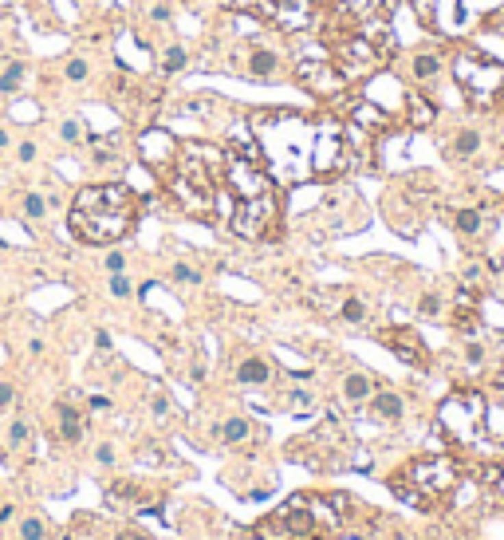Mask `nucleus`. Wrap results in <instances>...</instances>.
Segmentation results:
<instances>
[{"mask_svg": "<svg viewBox=\"0 0 504 540\" xmlns=\"http://www.w3.org/2000/svg\"><path fill=\"white\" fill-rule=\"evenodd\" d=\"M142 217V197L123 182L83 186L67 209V229L79 245H118L134 233Z\"/></svg>", "mask_w": 504, "mask_h": 540, "instance_id": "obj_1", "label": "nucleus"}, {"mask_svg": "<svg viewBox=\"0 0 504 540\" xmlns=\"http://www.w3.org/2000/svg\"><path fill=\"white\" fill-rule=\"evenodd\" d=\"M453 485H457V461L445 458V454L414 458L406 465V474L390 481V489L398 493L402 501H410V505H418V508H429L433 501L449 497Z\"/></svg>", "mask_w": 504, "mask_h": 540, "instance_id": "obj_2", "label": "nucleus"}, {"mask_svg": "<svg viewBox=\"0 0 504 540\" xmlns=\"http://www.w3.org/2000/svg\"><path fill=\"white\" fill-rule=\"evenodd\" d=\"M485 418H488V402L481 391H453V395L441 402L438 426L445 430L449 442L477 445L485 438Z\"/></svg>", "mask_w": 504, "mask_h": 540, "instance_id": "obj_3", "label": "nucleus"}, {"mask_svg": "<svg viewBox=\"0 0 504 540\" xmlns=\"http://www.w3.org/2000/svg\"><path fill=\"white\" fill-rule=\"evenodd\" d=\"M453 79L461 83V91L473 107H488L496 103L504 91V64L488 60L481 51H457L453 56Z\"/></svg>", "mask_w": 504, "mask_h": 540, "instance_id": "obj_4", "label": "nucleus"}, {"mask_svg": "<svg viewBox=\"0 0 504 540\" xmlns=\"http://www.w3.org/2000/svg\"><path fill=\"white\" fill-rule=\"evenodd\" d=\"M331 64L343 71V79H370L378 67L386 64V48H378L370 36H343L335 44V60Z\"/></svg>", "mask_w": 504, "mask_h": 540, "instance_id": "obj_5", "label": "nucleus"}, {"mask_svg": "<svg viewBox=\"0 0 504 540\" xmlns=\"http://www.w3.org/2000/svg\"><path fill=\"white\" fill-rule=\"evenodd\" d=\"M296 83L303 91H312L315 99H339L346 91L343 71L331 60H323V56H303L296 64Z\"/></svg>", "mask_w": 504, "mask_h": 540, "instance_id": "obj_6", "label": "nucleus"}, {"mask_svg": "<svg viewBox=\"0 0 504 540\" xmlns=\"http://www.w3.org/2000/svg\"><path fill=\"white\" fill-rule=\"evenodd\" d=\"M229 225H233L236 237H252V241L268 237L272 225H276V197H272V190L260 193V197H240Z\"/></svg>", "mask_w": 504, "mask_h": 540, "instance_id": "obj_7", "label": "nucleus"}, {"mask_svg": "<svg viewBox=\"0 0 504 540\" xmlns=\"http://www.w3.org/2000/svg\"><path fill=\"white\" fill-rule=\"evenodd\" d=\"M236 71L249 75V79H276L284 71V56L268 44H244L236 56Z\"/></svg>", "mask_w": 504, "mask_h": 540, "instance_id": "obj_8", "label": "nucleus"}, {"mask_svg": "<svg viewBox=\"0 0 504 540\" xmlns=\"http://www.w3.org/2000/svg\"><path fill=\"white\" fill-rule=\"evenodd\" d=\"M378 339H382V347H390L402 363H410V367L429 363V351H425L422 335L414 332V328H386V332H378Z\"/></svg>", "mask_w": 504, "mask_h": 540, "instance_id": "obj_9", "label": "nucleus"}, {"mask_svg": "<svg viewBox=\"0 0 504 540\" xmlns=\"http://www.w3.org/2000/svg\"><path fill=\"white\" fill-rule=\"evenodd\" d=\"M229 190H233L236 201H240V197H260V193H268L272 186H268V174H264L260 162L233 158L229 162Z\"/></svg>", "mask_w": 504, "mask_h": 540, "instance_id": "obj_10", "label": "nucleus"}, {"mask_svg": "<svg viewBox=\"0 0 504 540\" xmlns=\"http://www.w3.org/2000/svg\"><path fill=\"white\" fill-rule=\"evenodd\" d=\"M402 114H406L410 130H425V127H433V119H438V103L425 99V91H406V99H402Z\"/></svg>", "mask_w": 504, "mask_h": 540, "instance_id": "obj_11", "label": "nucleus"}, {"mask_svg": "<svg viewBox=\"0 0 504 540\" xmlns=\"http://www.w3.org/2000/svg\"><path fill=\"white\" fill-rule=\"evenodd\" d=\"M83 430H87V422H83L79 406L71 398H60V406H55V438L67 445H75L79 438H83Z\"/></svg>", "mask_w": 504, "mask_h": 540, "instance_id": "obj_12", "label": "nucleus"}, {"mask_svg": "<svg viewBox=\"0 0 504 540\" xmlns=\"http://www.w3.org/2000/svg\"><path fill=\"white\" fill-rule=\"evenodd\" d=\"M441 71H445V51L441 48H418L414 56H410V75H414L418 83L438 79Z\"/></svg>", "mask_w": 504, "mask_h": 540, "instance_id": "obj_13", "label": "nucleus"}, {"mask_svg": "<svg viewBox=\"0 0 504 540\" xmlns=\"http://www.w3.org/2000/svg\"><path fill=\"white\" fill-rule=\"evenodd\" d=\"M390 119L394 114L386 111V107H378L375 99H362V103L351 107V123H355L359 130H366V134H370V130H386L390 127Z\"/></svg>", "mask_w": 504, "mask_h": 540, "instance_id": "obj_14", "label": "nucleus"}, {"mask_svg": "<svg viewBox=\"0 0 504 540\" xmlns=\"http://www.w3.org/2000/svg\"><path fill=\"white\" fill-rule=\"evenodd\" d=\"M28 79H32V64L28 60H8V64L0 67V99H12V95H20L24 87H28Z\"/></svg>", "mask_w": 504, "mask_h": 540, "instance_id": "obj_15", "label": "nucleus"}, {"mask_svg": "<svg viewBox=\"0 0 504 540\" xmlns=\"http://www.w3.org/2000/svg\"><path fill=\"white\" fill-rule=\"evenodd\" d=\"M236 379L244 382V386H264L272 379V363H268L264 355H244L240 363H236Z\"/></svg>", "mask_w": 504, "mask_h": 540, "instance_id": "obj_16", "label": "nucleus"}, {"mask_svg": "<svg viewBox=\"0 0 504 540\" xmlns=\"http://www.w3.org/2000/svg\"><path fill=\"white\" fill-rule=\"evenodd\" d=\"M402 410H406V402H402L398 391H375V395H370V414L382 418V422H398Z\"/></svg>", "mask_w": 504, "mask_h": 540, "instance_id": "obj_17", "label": "nucleus"}, {"mask_svg": "<svg viewBox=\"0 0 504 540\" xmlns=\"http://www.w3.org/2000/svg\"><path fill=\"white\" fill-rule=\"evenodd\" d=\"M449 225H453L461 237H481L485 225H492V221L485 217V209H457L453 217H449Z\"/></svg>", "mask_w": 504, "mask_h": 540, "instance_id": "obj_18", "label": "nucleus"}, {"mask_svg": "<svg viewBox=\"0 0 504 540\" xmlns=\"http://www.w3.org/2000/svg\"><path fill=\"white\" fill-rule=\"evenodd\" d=\"M154 64H158V71H162V75H177V71H186V67H189V51L173 40V44H166V48L154 56Z\"/></svg>", "mask_w": 504, "mask_h": 540, "instance_id": "obj_19", "label": "nucleus"}, {"mask_svg": "<svg viewBox=\"0 0 504 540\" xmlns=\"http://www.w3.org/2000/svg\"><path fill=\"white\" fill-rule=\"evenodd\" d=\"M477 150H481V130L465 127V130H457L453 138H449V158H457V162H469Z\"/></svg>", "mask_w": 504, "mask_h": 540, "instance_id": "obj_20", "label": "nucleus"}, {"mask_svg": "<svg viewBox=\"0 0 504 540\" xmlns=\"http://www.w3.org/2000/svg\"><path fill=\"white\" fill-rule=\"evenodd\" d=\"M370 395H375V379L366 375V371H351L343 379V398L346 402H370Z\"/></svg>", "mask_w": 504, "mask_h": 540, "instance_id": "obj_21", "label": "nucleus"}, {"mask_svg": "<svg viewBox=\"0 0 504 540\" xmlns=\"http://www.w3.org/2000/svg\"><path fill=\"white\" fill-rule=\"evenodd\" d=\"M252 430H256L252 418H225V422L217 426V442L220 445H236V442H244Z\"/></svg>", "mask_w": 504, "mask_h": 540, "instance_id": "obj_22", "label": "nucleus"}, {"mask_svg": "<svg viewBox=\"0 0 504 540\" xmlns=\"http://www.w3.org/2000/svg\"><path fill=\"white\" fill-rule=\"evenodd\" d=\"M87 146H91V162L99 166V170H107V166H118V162H123V154L114 150V138H87Z\"/></svg>", "mask_w": 504, "mask_h": 540, "instance_id": "obj_23", "label": "nucleus"}, {"mask_svg": "<svg viewBox=\"0 0 504 540\" xmlns=\"http://www.w3.org/2000/svg\"><path fill=\"white\" fill-rule=\"evenodd\" d=\"M4 442H8V450H12V454L28 450V442H32V422H28V418H12V422L4 426Z\"/></svg>", "mask_w": 504, "mask_h": 540, "instance_id": "obj_24", "label": "nucleus"}, {"mask_svg": "<svg viewBox=\"0 0 504 540\" xmlns=\"http://www.w3.org/2000/svg\"><path fill=\"white\" fill-rule=\"evenodd\" d=\"M20 209H24V221H28V225H40L47 213H51V209H47V197L40 190L24 193V197H20Z\"/></svg>", "mask_w": 504, "mask_h": 540, "instance_id": "obj_25", "label": "nucleus"}, {"mask_svg": "<svg viewBox=\"0 0 504 540\" xmlns=\"http://www.w3.org/2000/svg\"><path fill=\"white\" fill-rule=\"evenodd\" d=\"M60 143L67 146V150H83V146H87V130H83V123H79L75 114H67L60 123Z\"/></svg>", "mask_w": 504, "mask_h": 540, "instance_id": "obj_26", "label": "nucleus"}, {"mask_svg": "<svg viewBox=\"0 0 504 540\" xmlns=\"http://www.w3.org/2000/svg\"><path fill=\"white\" fill-rule=\"evenodd\" d=\"M63 79L75 83V87L91 79V64H87V56H83V51H71V56L63 60Z\"/></svg>", "mask_w": 504, "mask_h": 540, "instance_id": "obj_27", "label": "nucleus"}, {"mask_svg": "<svg viewBox=\"0 0 504 540\" xmlns=\"http://www.w3.org/2000/svg\"><path fill=\"white\" fill-rule=\"evenodd\" d=\"M280 406L284 410H292V414H307L315 406V398L307 395V391H288V395L280 398Z\"/></svg>", "mask_w": 504, "mask_h": 540, "instance_id": "obj_28", "label": "nucleus"}, {"mask_svg": "<svg viewBox=\"0 0 504 540\" xmlns=\"http://www.w3.org/2000/svg\"><path fill=\"white\" fill-rule=\"evenodd\" d=\"M107 292L114 296V300H130V296H134V284H130L126 272H110L107 276Z\"/></svg>", "mask_w": 504, "mask_h": 540, "instance_id": "obj_29", "label": "nucleus"}, {"mask_svg": "<svg viewBox=\"0 0 504 540\" xmlns=\"http://www.w3.org/2000/svg\"><path fill=\"white\" fill-rule=\"evenodd\" d=\"M44 537H47L44 517H36V513H32V517H24V521H20V540H44Z\"/></svg>", "mask_w": 504, "mask_h": 540, "instance_id": "obj_30", "label": "nucleus"}, {"mask_svg": "<svg viewBox=\"0 0 504 540\" xmlns=\"http://www.w3.org/2000/svg\"><path fill=\"white\" fill-rule=\"evenodd\" d=\"M173 280H177V284H201V269L189 265V260H177V265H173Z\"/></svg>", "mask_w": 504, "mask_h": 540, "instance_id": "obj_31", "label": "nucleus"}, {"mask_svg": "<svg viewBox=\"0 0 504 540\" xmlns=\"http://www.w3.org/2000/svg\"><path fill=\"white\" fill-rule=\"evenodd\" d=\"M12 158H16V166H32L36 162V154H40V146L32 143V138H20V143H12Z\"/></svg>", "mask_w": 504, "mask_h": 540, "instance_id": "obj_32", "label": "nucleus"}, {"mask_svg": "<svg viewBox=\"0 0 504 540\" xmlns=\"http://www.w3.org/2000/svg\"><path fill=\"white\" fill-rule=\"evenodd\" d=\"M501 477H504L501 461H481V469H477V481H481V485H501Z\"/></svg>", "mask_w": 504, "mask_h": 540, "instance_id": "obj_33", "label": "nucleus"}, {"mask_svg": "<svg viewBox=\"0 0 504 540\" xmlns=\"http://www.w3.org/2000/svg\"><path fill=\"white\" fill-rule=\"evenodd\" d=\"M114 461H118V445L114 442H99L94 445V465H99V469H110Z\"/></svg>", "mask_w": 504, "mask_h": 540, "instance_id": "obj_34", "label": "nucleus"}, {"mask_svg": "<svg viewBox=\"0 0 504 540\" xmlns=\"http://www.w3.org/2000/svg\"><path fill=\"white\" fill-rule=\"evenodd\" d=\"M339 316H343L346 323H362V319H366V304L351 296V300H343V308H339Z\"/></svg>", "mask_w": 504, "mask_h": 540, "instance_id": "obj_35", "label": "nucleus"}, {"mask_svg": "<svg viewBox=\"0 0 504 540\" xmlns=\"http://www.w3.org/2000/svg\"><path fill=\"white\" fill-rule=\"evenodd\" d=\"M150 24H158V28L173 24V8L166 4V0H154V4H150Z\"/></svg>", "mask_w": 504, "mask_h": 540, "instance_id": "obj_36", "label": "nucleus"}, {"mask_svg": "<svg viewBox=\"0 0 504 540\" xmlns=\"http://www.w3.org/2000/svg\"><path fill=\"white\" fill-rule=\"evenodd\" d=\"M414 12L422 24H438V0H414Z\"/></svg>", "mask_w": 504, "mask_h": 540, "instance_id": "obj_37", "label": "nucleus"}, {"mask_svg": "<svg viewBox=\"0 0 504 540\" xmlns=\"http://www.w3.org/2000/svg\"><path fill=\"white\" fill-rule=\"evenodd\" d=\"M103 272H107V276L110 272H126V253L123 249H110V253L103 256Z\"/></svg>", "mask_w": 504, "mask_h": 540, "instance_id": "obj_38", "label": "nucleus"}, {"mask_svg": "<svg viewBox=\"0 0 504 540\" xmlns=\"http://www.w3.org/2000/svg\"><path fill=\"white\" fill-rule=\"evenodd\" d=\"M16 398H20V395H16V382L0 379V414H4V410H12V406H16Z\"/></svg>", "mask_w": 504, "mask_h": 540, "instance_id": "obj_39", "label": "nucleus"}, {"mask_svg": "<svg viewBox=\"0 0 504 540\" xmlns=\"http://www.w3.org/2000/svg\"><path fill=\"white\" fill-rule=\"evenodd\" d=\"M150 410H154L158 418H166V414H170V395H166L162 386H158L154 395H150Z\"/></svg>", "mask_w": 504, "mask_h": 540, "instance_id": "obj_40", "label": "nucleus"}, {"mask_svg": "<svg viewBox=\"0 0 504 540\" xmlns=\"http://www.w3.org/2000/svg\"><path fill=\"white\" fill-rule=\"evenodd\" d=\"M418 312H422L425 319H433V316L441 312V300L433 296V292H429V296H422V304H418Z\"/></svg>", "mask_w": 504, "mask_h": 540, "instance_id": "obj_41", "label": "nucleus"}, {"mask_svg": "<svg viewBox=\"0 0 504 540\" xmlns=\"http://www.w3.org/2000/svg\"><path fill=\"white\" fill-rule=\"evenodd\" d=\"M465 359H469V367H481L485 363V347H481V343H469V347H465Z\"/></svg>", "mask_w": 504, "mask_h": 540, "instance_id": "obj_42", "label": "nucleus"}, {"mask_svg": "<svg viewBox=\"0 0 504 540\" xmlns=\"http://www.w3.org/2000/svg\"><path fill=\"white\" fill-rule=\"evenodd\" d=\"M12 143H16V138H12V130H8L4 123H0V154H8V150H12Z\"/></svg>", "mask_w": 504, "mask_h": 540, "instance_id": "obj_43", "label": "nucleus"}, {"mask_svg": "<svg viewBox=\"0 0 504 540\" xmlns=\"http://www.w3.org/2000/svg\"><path fill=\"white\" fill-rule=\"evenodd\" d=\"M118 540H150V537L138 532V528H126V532H118Z\"/></svg>", "mask_w": 504, "mask_h": 540, "instance_id": "obj_44", "label": "nucleus"}, {"mask_svg": "<svg viewBox=\"0 0 504 540\" xmlns=\"http://www.w3.org/2000/svg\"><path fill=\"white\" fill-rule=\"evenodd\" d=\"M12 517H16V505H0V524L12 521Z\"/></svg>", "mask_w": 504, "mask_h": 540, "instance_id": "obj_45", "label": "nucleus"}, {"mask_svg": "<svg viewBox=\"0 0 504 540\" xmlns=\"http://www.w3.org/2000/svg\"><path fill=\"white\" fill-rule=\"evenodd\" d=\"M496 489H504V477H501V485H496Z\"/></svg>", "mask_w": 504, "mask_h": 540, "instance_id": "obj_46", "label": "nucleus"}, {"mask_svg": "<svg viewBox=\"0 0 504 540\" xmlns=\"http://www.w3.org/2000/svg\"><path fill=\"white\" fill-rule=\"evenodd\" d=\"M252 540H260V537H252Z\"/></svg>", "mask_w": 504, "mask_h": 540, "instance_id": "obj_47", "label": "nucleus"}, {"mask_svg": "<svg viewBox=\"0 0 504 540\" xmlns=\"http://www.w3.org/2000/svg\"><path fill=\"white\" fill-rule=\"evenodd\" d=\"M83 4H87V0H83Z\"/></svg>", "mask_w": 504, "mask_h": 540, "instance_id": "obj_48", "label": "nucleus"}]
</instances>
